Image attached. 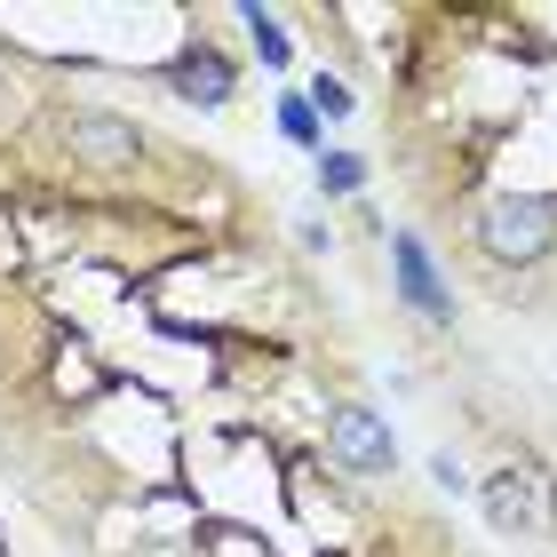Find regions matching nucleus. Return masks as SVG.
I'll use <instances>...</instances> for the list:
<instances>
[{"mask_svg":"<svg viewBox=\"0 0 557 557\" xmlns=\"http://www.w3.org/2000/svg\"><path fill=\"white\" fill-rule=\"evenodd\" d=\"M549 247H557V199L510 191L478 215V256H494V263H542Z\"/></svg>","mask_w":557,"mask_h":557,"instance_id":"obj_1","label":"nucleus"},{"mask_svg":"<svg viewBox=\"0 0 557 557\" xmlns=\"http://www.w3.org/2000/svg\"><path fill=\"white\" fill-rule=\"evenodd\" d=\"M311 96H319V120H343L350 112V88L343 81H311Z\"/></svg>","mask_w":557,"mask_h":557,"instance_id":"obj_10","label":"nucleus"},{"mask_svg":"<svg viewBox=\"0 0 557 557\" xmlns=\"http://www.w3.org/2000/svg\"><path fill=\"white\" fill-rule=\"evenodd\" d=\"M326 446H335V462L350 478H391L398 470L391 430H383V414H367V407H335V414H326Z\"/></svg>","mask_w":557,"mask_h":557,"instance_id":"obj_2","label":"nucleus"},{"mask_svg":"<svg viewBox=\"0 0 557 557\" xmlns=\"http://www.w3.org/2000/svg\"><path fill=\"white\" fill-rule=\"evenodd\" d=\"M247 16V33H256V48H263V64H287V33L271 24V9H239Z\"/></svg>","mask_w":557,"mask_h":557,"instance_id":"obj_8","label":"nucleus"},{"mask_svg":"<svg viewBox=\"0 0 557 557\" xmlns=\"http://www.w3.org/2000/svg\"><path fill=\"white\" fill-rule=\"evenodd\" d=\"M278 128H287L295 144H319V104H302V96H287V104H278Z\"/></svg>","mask_w":557,"mask_h":557,"instance_id":"obj_9","label":"nucleus"},{"mask_svg":"<svg viewBox=\"0 0 557 557\" xmlns=\"http://www.w3.org/2000/svg\"><path fill=\"white\" fill-rule=\"evenodd\" d=\"M486 510L518 534V525H525V494H518V478H494V486H486Z\"/></svg>","mask_w":557,"mask_h":557,"instance_id":"obj_7","label":"nucleus"},{"mask_svg":"<svg viewBox=\"0 0 557 557\" xmlns=\"http://www.w3.org/2000/svg\"><path fill=\"white\" fill-rule=\"evenodd\" d=\"M319 184H326V191H359V184H367V160H359V151H326V160H319Z\"/></svg>","mask_w":557,"mask_h":557,"instance_id":"obj_6","label":"nucleus"},{"mask_svg":"<svg viewBox=\"0 0 557 557\" xmlns=\"http://www.w3.org/2000/svg\"><path fill=\"white\" fill-rule=\"evenodd\" d=\"M232 64L215 57L208 40H191V48H175V96H191V104H232Z\"/></svg>","mask_w":557,"mask_h":557,"instance_id":"obj_4","label":"nucleus"},{"mask_svg":"<svg viewBox=\"0 0 557 557\" xmlns=\"http://www.w3.org/2000/svg\"><path fill=\"white\" fill-rule=\"evenodd\" d=\"M398 295H407L422 319H454V295H446V278L430 271L422 239H398Z\"/></svg>","mask_w":557,"mask_h":557,"instance_id":"obj_5","label":"nucleus"},{"mask_svg":"<svg viewBox=\"0 0 557 557\" xmlns=\"http://www.w3.org/2000/svg\"><path fill=\"white\" fill-rule=\"evenodd\" d=\"M0 96H9V81H0Z\"/></svg>","mask_w":557,"mask_h":557,"instance_id":"obj_11","label":"nucleus"},{"mask_svg":"<svg viewBox=\"0 0 557 557\" xmlns=\"http://www.w3.org/2000/svg\"><path fill=\"white\" fill-rule=\"evenodd\" d=\"M64 144H72V160L112 168V175L144 160V136L128 128V120H112V112H72V120H64Z\"/></svg>","mask_w":557,"mask_h":557,"instance_id":"obj_3","label":"nucleus"}]
</instances>
